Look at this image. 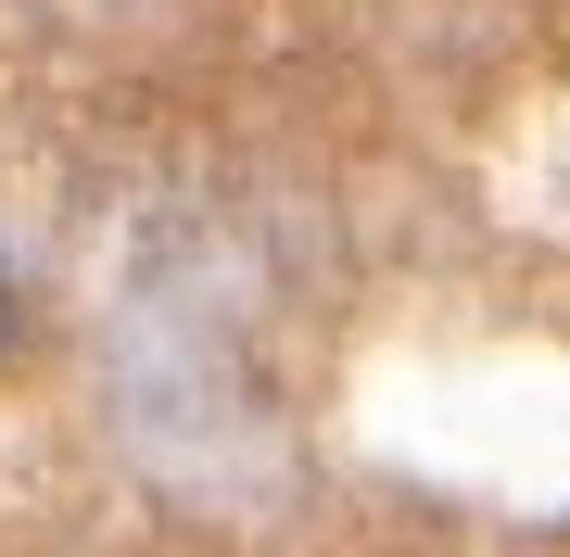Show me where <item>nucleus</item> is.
<instances>
[{"instance_id":"obj_1","label":"nucleus","mask_w":570,"mask_h":557,"mask_svg":"<svg viewBox=\"0 0 570 557\" xmlns=\"http://www.w3.org/2000/svg\"><path fill=\"white\" fill-rule=\"evenodd\" d=\"M0 330H13V279H0Z\"/></svg>"}]
</instances>
